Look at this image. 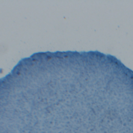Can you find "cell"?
<instances>
[{"label": "cell", "instance_id": "6da1fadb", "mask_svg": "<svg viewBox=\"0 0 133 133\" xmlns=\"http://www.w3.org/2000/svg\"><path fill=\"white\" fill-rule=\"evenodd\" d=\"M14 133H133V102L102 87L44 96Z\"/></svg>", "mask_w": 133, "mask_h": 133}]
</instances>
